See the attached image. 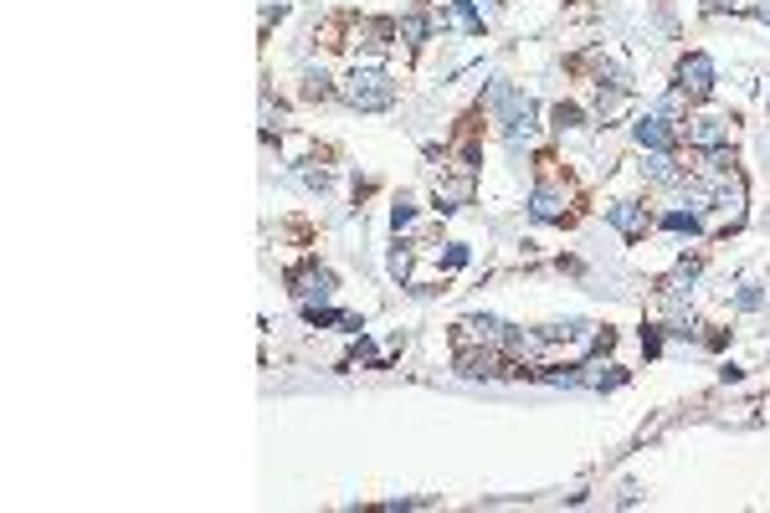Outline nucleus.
I'll return each mask as SVG.
<instances>
[{"instance_id":"obj_27","label":"nucleus","mask_w":770,"mask_h":513,"mask_svg":"<svg viewBox=\"0 0 770 513\" xmlns=\"http://www.w3.org/2000/svg\"><path fill=\"white\" fill-rule=\"evenodd\" d=\"M704 11H708V16H719V11H729V0H704Z\"/></svg>"},{"instance_id":"obj_13","label":"nucleus","mask_w":770,"mask_h":513,"mask_svg":"<svg viewBox=\"0 0 770 513\" xmlns=\"http://www.w3.org/2000/svg\"><path fill=\"white\" fill-rule=\"evenodd\" d=\"M647 175L658 185H683L688 180L683 170H673V154H652V160H647Z\"/></svg>"},{"instance_id":"obj_15","label":"nucleus","mask_w":770,"mask_h":513,"mask_svg":"<svg viewBox=\"0 0 770 513\" xmlns=\"http://www.w3.org/2000/svg\"><path fill=\"white\" fill-rule=\"evenodd\" d=\"M596 87H606V93H632V72H626L622 62H611V67H601Z\"/></svg>"},{"instance_id":"obj_8","label":"nucleus","mask_w":770,"mask_h":513,"mask_svg":"<svg viewBox=\"0 0 770 513\" xmlns=\"http://www.w3.org/2000/svg\"><path fill=\"white\" fill-rule=\"evenodd\" d=\"M637 144H642V149H652V154H673V144H678L673 119H663V113H647V119L637 123Z\"/></svg>"},{"instance_id":"obj_1","label":"nucleus","mask_w":770,"mask_h":513,"mask_svg":"<svg viewBox=\"0 0 770 513\" xmlns=\"http://www.w3.org/2000/svg\"><path fill=\"white\" fill-rule=\"evenodd\" d=\"M483 103H488V113L503 123V134H509L514 144H524V139H534V134H540V108H534V98L514 93L509 82H493Z\"/></svg>"},{"instance_id":"obj_18","label":"nucleus","mask_w":770,"mask_h":513,"mask_svg":"<svg viewBox=\"0 0 770 513\" xmlns=\"http://www.w3.org/2000/svg\"><path fill=\"white\" fill-rule=\"evenodd\" d=\"M452 21H458L462 31H473V37L483 31V16L473 11V0H452Z\"/></svg>"},{"instance_id":"obj_16","label":"nucleus","mask_w":770,"mask_h":513,"mask_svg":"<svg viewBox=\"0 0 770 513\" xmlns=\"http://www.w3.org/2000/svg\"><path fill=\"white\" fill-rule=\"evenodd\" d=\"M591 324H581V319H565V324H544L540 339H550V344H560V339H581Z\"/></svg>"},{"instance_id":"obj_5","label":"nucleus","mask_w":770,"mask_h":513,"mask_svg":"<svg viewBox=\"0 0 770 513\" xmlns=\"http://www.w3.org/2000/svg\"><path fill=\"white\" fill-rule=\"evenodd\" d=\"M509 334H514V324H503V319H493V313H468L458 324V344H468V339H483V344H509Z\"/></svg>"},{"instance_id":"obj_22","label":"nucleus","mask_w":770,"mask_h":513,"mask_svg":"<svg viewBox=\"0 0 770 513\" xmlns=\"http://www.w3.org/2000/svg\"><path fill=\"white\" fill-rule=\"evenodd\" d=\"M401 37H406L411 46H417V41L426 37V16H406V21H401Z\"/></svg>"},{"instance_id":"obj_7","label":"nucleus","mask_w":770,"mask_h":513,"mask_svg":"<svg viewBox=\"0 0 770 513\" xmlns=\"http://www.w3.org/2000/svg\"><path fill=\"white\" fill-rule=\"evenodd\" d=\"M458 369H462V375H473V380H493V375H524L519 365H503L499 354H493V344H488V349H462V354H458Z\"/></svg>"},{"instance_id":"obj_2","label":"nucleus","mask_w":770,"mask_h":513,"mask_svg":"<svg viewBox=\"0 0 770 513\" xmlns=\"http://www.w3.org/2000/svg\"><path fill=\"white\" fill-rule=\"evenodd\" d=\"M339 98L350 103V108H360V113H380V108L396 103V82H391V72H380V67H354L350 78H344V87H339Z\"/></svg>"},{"instance_id":"obj_9","label":"nucleus","mask_w":770,"mask_h":513,"mask_svg":"<svg viewBox=\"0 0 770 513\" xmlns=\"http://www.w3.org/2000/svg\"><path fill=\"white\" fill-rule=\"evenodd\" d=\"M729 134H734V119H693L688 123V144H693V149H708V154L724 149Z\"/></svg>"},{"instance_id":"obj_3","label":"nucleus","mask_w":770,"mask_h":513,"mask_svg":"<svg viewBox=\"0 0 770 513\" xmlns=\"http://www.w3.org/2000/svg\"><path fill=\"white\" fill-rule=\"evenodd\" d=\"M714 57L708 52H688L683 62H678V93H688V103H704L708 93H714Z\"/></svg>"},{"instance_id":"obj_11","label":"nucleus","mask_w":770,"mask_h":513,"mask_svg":"<svg viewBox=\"0 0 770 513\" xmlns=\"http://www.w3.org/2000/svg\"><path fill=\"white\" fill-rule=\"evenodd\" d=\"M391 37H396V26H391V21H360V31H354V41H360L365 52H375V57L391 46Z\"/></svg>"},{"instance_id":"obj_24","label":"nucleus","mask_w":770,"mask_h":513,"mask_svg":"<svg viewBox=\"0 0 770 513\" xmlns=\"http://www.w3.org/2000/svg\"><path fill=\"white\" fill-rule=\"evenodd\" d=\"M642 349H647V354H658V349H663V328H658V324L642 328Z\"/></svg>"},{"instance_id":"obj_26","label":"nucleus","mask_w":770,"mask_h":513,"mask_svg":"<svg viewBox=\"0 0 770 513\" xmlns=\"http://www.w3.org/2000/svg\"><path fill=\"white\" fill-rule=\"evenodd\" d=\"M468 262V246H447V267H462Z\"/></svg>"},{"instance_id":"obj_20","label":"nucleus","mask_w":770,"mask_h":513,"mask_svg":"<svg viewBox=\"0 0 770 513\" xmlns=\"http://www.w3.org/2000/svg\"><path fill=\"white\" fill-rule=\"evenodd\" d=\"M298 180L324 195V190H329V170H313V160H303V164H298Z\"/></svg>"},{"instance_id":"obj_28","label":"nucleus","mask_w":770,"mask_h":513,"mask_svg":"<svg viewBox=\"0 0 770 513\" xmlns=\"http://www.w3.org/2000/svg\"><path fill=\"white\" fill-rule=\"evenodd\" d=\"M760 16H766V21H770V5H766V11H760Z\"/></svg>"},{"instance_id":"obj_12","label":"nucleus","mask_w":770,"mask_h":513,"mask_svg":"<svg viewBox=\"0 0 770 513\" xmlns=\"http://www.w3.org/2000/svg\"><path fill=\"white\" fill-rule=\"evenodd\" d=\"M468 201H473V180H468V175L437 185V211H458V205H468Z\"/></svg>"},{"instance_id":"obj_17","label":"nucleus","mask_w":770,"mask_h":513,"mask_svg":"<svg viewBox=\"0 0 770 513\" xmlns=\"http://www.w3.org/2000/svg\"><path fill=\"white\" fill-rule=\"evenodd\" d=\"M658 226H663V231H688V236H699V211H667Z\"/></svg>"},{"instance_id":"obj_4","label":"nucleus","mask_w":770,"mask_h":513,"mask_svg":"<svg viewBox=\"0 0 770 513\" xmlns=\"http://www.w3.org/2000/svg\"><path fill=\"white\" fill-rule=\"evenodd\" d=\"M288 287H293V298L313 303V298H329V293H334V272L309 257L303 267H293V272H288Z\"/></svg>"},{"instance_id":"obj_23","label":"nucleus","mask_w":770,"mask_h":513,"mask_svg":"<svg viewBox=\"0 0 770 513\" xmlns=\"http://www.w3.org/2000/svg\"><path fill=\"white\" fill-rule=\"evenodd\" d=\"M411 216H417V205H411L406 195H401V201H396V211H391V226L401 231V226H411Z\"/></svg>"},{"instance_id":"obj_10","label":"nucleus","mask_w":770,"mask_h":513,"mask_svg":"<svg viewBox=\"0 0 770 513\" xmlns=\"http://www.w3.org/2000/svg\"><path fill=\"white\" fill-rule=\"evenodd\" d=\"M529 216H534V221H565V190H555V185H534V195H529Z\"/></svg>"},{"instance_id":"obj_19","label":"nucleus","mask_w":770,"mask_h":513,"mask_svg":"<svg viewBox=\"0 0 770 513\" xmlns=\"http://www.w3.org/2000/svg\"><path fill=\"white\" fill-rule=\"evenodd\" d=\"M585 113H581V103H555V128H581Z\"/></svg>"},{"instance_id":"obj_25","label":"nucleus","mask_w":770,"mask_h":513,"mask_svg":"<svg viewBox=\"0 0 770 513\" xmlns=\"http://www.w3.org/2000/svg\"><path fill=\"white\" fill-rule=\"evenodd\" d=\"M734 303H740V308H760V303H766V293H760L755 283H745V293H740Z\"/></svg>"},{"instance_id":"obj_14","label":"nucleus","mask_w":770,"mask_h":513,"mask_svg":"<svg viewBox=\"0 0 770 513\" xmlns=\"http://www.w3.org/2000/svg\"><path fill=\"white\" fill-rule=\"evenodd\" d=\"M699 267H704V257H683V262H678V272H673V277L663 283V293H683V287H693Z\"/></svg>"},{"instance_id":"obj_21","label":"nucleus","mask_w":770,"mask_h":513,"mask_svg":"<svg viewBox=\"0 0 770 513\" xmlns=\"http://www.w3.org/2000/svg\"><path fill=\"white\" fill-rule=\"evenodd\" d=\"M303 98H309V103L329 98V78H324V72H309V78H303Z\"/></svg>"},{"instance_id":"obj_6","label":"nucleus","mask_w":770,"mask_h":513,"mask_svg":"<svg viewBox=\"0 0 770 513\" xmlns=\"http://www.w3.org/2000/svg\"><path fill=\"white\" fill-rule=\"evenodd\" d=\"M606 221L617 226L626 242H642L647 226H652V216H647V205H637V201H611V205H606Z\"/></svg>"}]
</instances>
